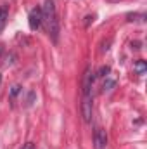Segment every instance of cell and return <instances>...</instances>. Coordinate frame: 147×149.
I'll return each mask as SVG.
<instances>
[{
  "label": "cell",
  "mask_w": 147,
  "mask_h": 149,
  "mask_svg": "<svg viewBox=\"0 0 147 149\" xmlns=\"http://www.w3.org/2000/svg\"><path fill=\"white\" fill-rule=\"evenodd\" d=\"M42 26L45 28L49 37L52 38L54 42H57L59 19H57V10H55L54 0H45L43 2V7H42Z\"/></svg>",
  "instance_id": "cell-1"
},
{
  "label": "cell",
  "mask_w": 147,
  "mask_h": 149,
  "mask_svg": "<svg viewBox=\"0 0 147 149\" xmlns=\"http://www.w3.org/2000/svg\"><path fill=\"white\" fill-rule=\"evenodd\" d=\"M92 85H94V73L90 68H87L83 76V101H81V116L87 123L92 120L94 113V97H92Z\"/></svg>",
  "instance_id": "cell-2"
},
{
  "label": "cell",
  "mask_w": 147,
  "mask_h": 149,
  "mask_svg": "<svg viewBox=\"0 0 147 149\" xmlns=\"http://www.w3.org/2000/svg\"><path fill=\"white\" fill-rule=\"evenodd\" d=\"M107 148V134L104 128H95L94 130V149H106Z\"/></svg>",
  "instance_id": "cell-3"
},
{
  "label": "cell",
  "mask_w": 147,
  "mask_h": 149,
  "mask_svg": "<svg viewBox=\"0 0 147 149\" xmlns=\"http://www.w3.org/2000/svg\"><path fill=\"white\" fill-rule=\"evenodd\" d=\"M28 24H30V30H33V31H37L38 28L42 26V9H40V7H33V9L30 10Z\"/></svg>",
  "instance_id": "cell-4"
},
{
  "label": "cell",
  "mask_w": 147,
  "mask_h": 149,
  "mask_svg": "<svg viewBox=\"0 0 147 149\" xmlns=\"http://www.w3.org/2000/svg\"><path fill=\"white\" fill-rule=\"evenodd\" d=\"M9 19V5H0V33L3 31Z\"/></svg>",
  "instance_id": "cell-5"
},
{
  "label": "cell",
  "mask_w": 147,
  "mask_h": 149,
  "mask_svg": "<svg viewBox=\"0 0 147 149\" xmlns=\"http://www.w3.org/2000/svg\"><path fill=\"white\" fill-rule=\"evenodd\" d=\"M137 70H139V73H144V70H146V63H144V61H139V63H137Z\"/></svg>",
  "instance_id": "cell-6"
},
{
  "label": "cell",
  "mask_w": 147,
  "mask_h": 149,
  "mask_svg": "<svg viewBox=\"0 0 147 149\" xmlns=\"http://www.w3.org/2000/svg\"><path fill=\"white\" fill-rule=\"evenodd\" d=\"M23 149H35V146H33V142H26Z\"/></svg>",
  "instance_id": "cell-7"
},
{
  "label": "cell",
  "mask_w": 147,
  "mask_h": 149,
  "mask_svg": "<svg viewBox=\"0 0 147 149\" xmlns=\"http://www.w3.org/2000/svg\"><path fill=\"white\" fill-rule=\"evenodd\" d=\"M2 52H3V47H2V43H0V56H2Z\"/></svg>",
  "instance_id": "cell-8"
}]
</instances>
